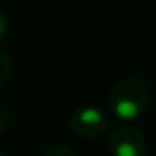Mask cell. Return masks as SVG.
<instances>
[{
	"label": "cell",
	"instance_id": "6",
	"mask_svg": "<svg viewBox=\"0 0 156 156\" xmlns=\"http://www.w3.org/2000/svg\"><path fill=\"white\" fill-rule=\"evenodd\" d=\"M9 121H11V112L8 108V105L0 99V134L9 127Z\"/></svg>",
	"mask_w": 156,
	"mask_h": 156
},
{
	"label": "cell",
	"instance_id": "3",
	"mask_svg": "<svg viewBox=\"0 0 156 156\" xmlns=\"http://www.w3.org/2000/svg\"><path fill=\"white\" fill-rule=\"evenodd\" d=\"M72 130L85 140L90 138H98L99 134L105 132L107 125H108V118L107 114H103V110L96 108V107H83V108H77L72 114L70 119Z\"/></svg>",
	"mask_w": 156,
	"mask_h": 156
},
{
	"label": "cell",
	"instance_id": "8",
	"mask_svg": "<svg viewBox=\"0 0 156 156\" xmlns=\"http://www.w3.org/2000/svg\"><path fill=\"white\" fill-rule=\"evenodd\" d=\"M4 154H6V152H4V151H2V149H0V156H4Z\"/></svg>",
	"mask_w": 156,
	"mask_h": 156
},
{
	"label": "cell",
	"instance_id": "5",
	"mask_svg": "<svg viewBox=\"0 0 156 156\" xmlns=\"http://www.w3.org/2000/svg\"><path fill=\"white\" fill-rule=\"evenodd\" d=\"M11 68H13V61H11L9 53L0 50V90L6 87L9 75H11Z\"/></svg>",
	"mask_w": 156,
	"mask_h": 156
},
{
	"label": "cell",
	"instance_id": "2",
	"mask_svg": "<svg viewBox=\"0 0 156 156\" xmlns=\"http://www.w3.org/2000/svg\"><path fill=\"white\" fill-rule=\"evenodd\" d=\"M108 147L116 156H143L149 151L147 138L136 127H116L108 134Z\"/></svg>",
	"mask_w": 156,
	"mask_h": 156
},
{
	"label": "cell",
	"instance_id": "7",
	"mask_svg": "<svg viewBox=\"0 0 156 156\" xmlns=\"http://www.w3.org/2000/svg\"><path fill=\"white\" fill-rule=\"evenodd\" d=\"M8 26H9V20H8V15L6 11L0 8V41H2L8 33Z\"/></svg>",
	"mask_w": 156,
	"mask_h": 156
},
{
	"label": "cell",
	"instance_id": "1",
	"mask_svg": "<svg viewBox=\"0 0 156 156\" xmlns=\"http://www.w3.org/2000/svg\"><path fill=\"white\" fill-rule=\"evenodd\" d=\"M151 107V90L138 77H125L118 81L108 94V108L125 121L141 118Z\"/></svg>",
	"mask_w": 156,
	"mask_h": 156
},
{
	"label": "cell",
	"instance_id": "4",
	"mask_svg": "<svg viewBox=\"0 0 156 156\" xmlns=\"http://www.w3.org/2000/svg\"><path fill=\"white\" fill-rule=\"evenodd\" d=\"M41 154L42 156H77V151L70 145H64V143H51V145H46L41 149Z\"/></svg>",
	"mask_w": 156,
	"mask_h": 156
}]
</instances>
